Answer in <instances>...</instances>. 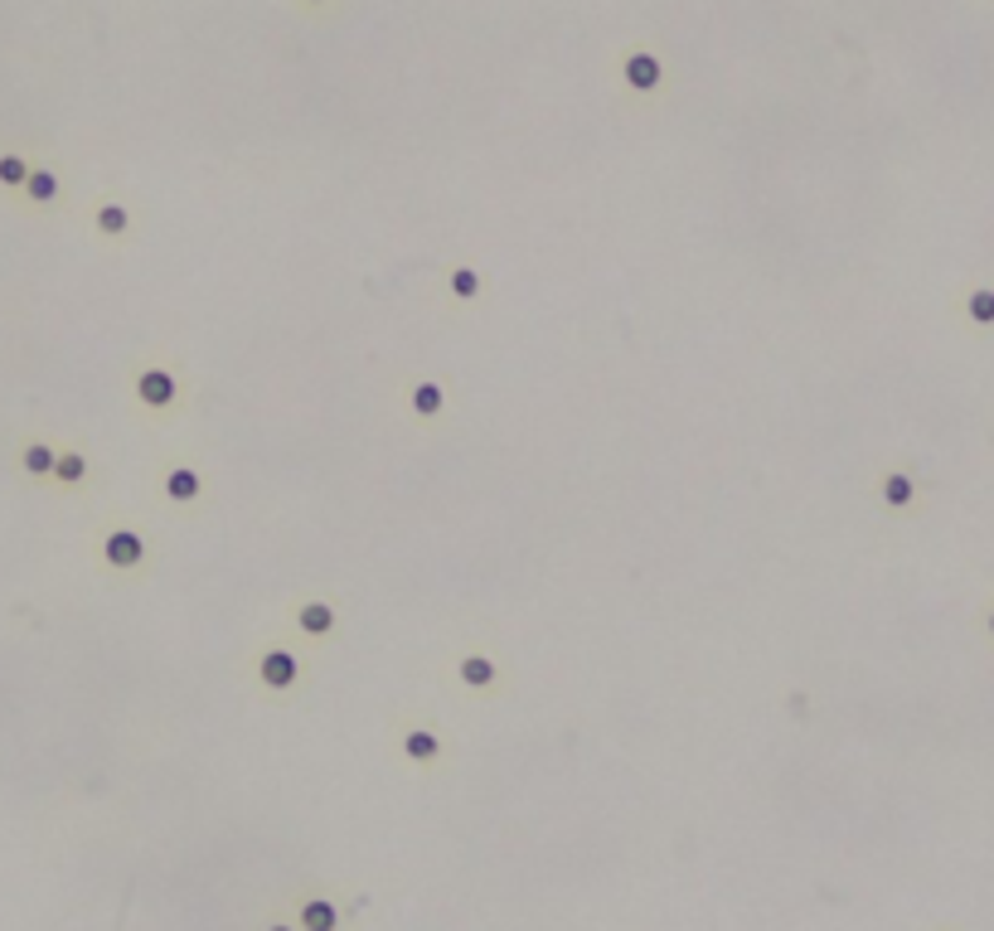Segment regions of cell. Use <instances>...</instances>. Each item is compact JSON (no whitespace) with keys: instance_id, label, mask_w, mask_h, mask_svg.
Segmentation results:
<instances>
[{"instance_id":"8","label":"cell","mask_w":994,"mask_h":931,"mask_svg":"<svg viewBox=\"0 0 994 931\" xmlns=\"http://www.w3.org/2000/svg\"><path fill=\"white\" fill-rule=\"evenodd\" d=\"M403 413L423 427V432H447L451 413H457V384L441 374H408L398 384Z\"/></svg>"},{"instance_id":"6","label":"cell","mask_w":994,"mask_h":931,"mask_svg":"<svg viewBox=\"0 0 994 931\" xmlns=\"http://www.w3.org/2000/svg\"><path fill=\"white\" fill-rule=\"evenodd\" d=\"M281 627L297 635L311 655L335 651V645L345 641V607H340V597L325 592V587H301V592H291L287 607H281Z\"/></svg>"},{"instance_id":"15","label":"cell","mask_w":994,"mask_h":931,"mask_svg":"<svg viewBox=\"0 0 994 931\" xmlns=\"http://www.w3.org/2000/svg\"><path fill=\"white\" fill-rule=\"evenodd\" d=\"M485 297H490V277L471 263V257H457V263L441 267V306H447V315L475 311Z\"/></svg>"},{"instance_id":"18","label":"cell","mask_w":994,"mask_h":931,"mask_svg":"<svg viewBox=\"0 0 994 931\" xmlns=\"http://www.w3.org/2000/svg\"><path fill=\"white\" fill-rule=\"evenodd\" d=\"M961 311H965V321H971V325L990 330L994 325V287H971V291H965V301H961Z\"/></svg>"},{"instance_id":"17","label":"cell","mask_w":994,"mask_h":931,"mask_svg":"<svg viewBox=\"0 0 994 931\" xmlns=\"http://www.w3.org/2000/svg\"><path fill=\"white\" fill-rule=\"evenodd\" d=\"M34 146H0V200H15L30 180V165H34Z\"/></svg>"},{"instance_id":"16","label":"cell","mask_w":994,"mask_h":931,"mask_svg":"<svg viewBox=\"0 0 994 931\" xmlns=\"http://www.w3.org/2000/svg\"><path fill=\"white\" fill-rule=\"evenodd\" d=\"M54 457H58V437L44 432V427H24L15 437V471L24 485L44 490L49 475H54Z\"/></svg>"},{"instance_id":"14","label":"cell","mask_w":994,"mask_h":931,"mask_svg":"<svg viewBox=\"0 0 994 931\" xmlns=\"http://www.w3.org/2000/svg\"><path fill=\"white\" fill-rule=\"evenodd\" d=\"M93 475H97V457L88 451V442H83V437H58L54 475H49L44 490H54L58 500H78L93 490Z\"/></svg>"},{"instance_id":"21","label":"cell","mask_w":994,"mask_h":931,"mask_svg":"<svg viewBox=\"0 0 994 931\" xmlns=\"http://www.w3.org/2000/svg\"><path fill=\"white\" fill-rule=\"evenodd\" d=\"M985 631H990V635H994V607H990V611H985Z\"/></svg>"},{"instance_id":"4","label":"cell","mask_w":994,"mask_h":931,"mask_svg":"<svg viewBox=\"0 0 994 931\" xmlns=\"http://www.w3.org/2000/svg\"><path fill=\"white\" fill-rule=\"evenodd\" d=\"M146 500L156 510L175 514V520H204L214 505V475L194 447H170L161 457L146 461Z\"/></svg>"},{"instance_id":"7","label":"cell","mask_w":994,"mask_h":931,"mask_svg":"<svg viewBox=\"0 0 994 931\" xmlns=\"http://www.w3.org/2000/svg\"><path fill=\"white\" fill-rule=\"evenodd\" d=\"M394 747L403 762L413 771H423V777H437V771H447V762H451V732L423 714H403L394 723Z\"/></svg>"},{"instance_id":"2","label":"cell","mask_w":994,"mask_h":931,"mask_svg":"<svg viewBox=\"0 0 994 931\" xmlns=\"http://www.w3.org/2000/svg\"><path fill=\"white\" fill-rule=\"evenodd\" d=\"M88 558L97 578H107L113 587H137L151 582L161 568V538L127 510H113L88 529Z\"/></svg>"},{"instance_id":"1","label":"cell","mask_w":994,"mask_h":931,"mask_svg":"<svg viewBox=\"0 0 994 931\" xmlns=\"http://www.w3.org/2000/svg\"><path fill=\"white\" fill-rule=\"evenodd\" d=\"M194 394H200V378L185 354L170 350L165 340H151L127 360V408L141 427H185Z\"/></svg>"},{"instance_id":"12","label":"cell","mask_w":994,"mask_h":931,"mask_svg":"<svg viewBox=\"0 0 994 931\" xmlns=\"http://www.w3.org/2000/svg\"><path fill=\"white\" fill-rule=\"evenodd\" d=\"M10 204H15L24 218H49V214H58V210L68 204L64 165H58L49 151H40V156H34V165H30V180H24V190H20Z\"/></svg>"},{"instance_id":"19","label":"cell","mask_w":994,"mask_h":931,"mask_svg":"<svg viewBox=\"0 0 994 931\" xmlns=\"http://www.w3.org/2000/svg\"><path fill=\"white\" fill-rule=\"evenodd\" d=\"M291 6H297L306 20H335L345 0H291Z\"/></svg>"},{"instance_id":"10","label":"cell","mask_w":994,"mask_h":931,"mask_svg":"<svg viewBox=\"0 0 994 931\" xmlns=\"http://www.w3.org/2000/svg\"><path fill=\"white\" fill-rule=\"evenodd\" d=\"M83 218H88L93 238L113 253H127L131 243L141 238V210L121 190H97L88 200V210H83Z\"/></svg>"},{"instance_id":"3","label":"cell","mask_w":994,"mask_h":931,"mask_svg":"<svg viewBox=\"0 0 994 931\" xmlns=\"http://www.w3.org/2000/svg\"><path fill=\"white\" fill-rule=\"evenodd\" d=\"M243 679L272 708H287L316 684V655L291 631H267L243 660Z\"/></svg>"},{"instance_id":"13","label":"cell","mask_w":994,"mask_h":931,"mask_svg":"<svg viewBox=\"0 0 994 931\" xmlns=\"http://www.w3.org/2000/svg\"><path fill=\"white\" fill-rule=\"evenodd\" d=\"M874 505L888 514V520H912V514H922V505H927L922 475L902 461L878 465L874 471Z\"/></svg>"},{"instance_id":"11","label":"cell","mask_w":994,"mask_h":931,"mask_svg":"<svg viewBox=\"0 0 994 931\" xmlns=\"http://www.w3.org/2000/svg\"><path fill=\"white\" fill-rule=\"evenodd\" d=\"M611 73L631 97L641 103H655V97L670 93V64L660 58L655 44H621L617 58H611Z\"/></svg>"},{"instance_id":"9","label":"cell","mask_w":994,"mask_h":931,"mask_svg":"<svg viewBox=\"0 0 994 931\" xmlns=\"http://www.w3.org/2000/svg\"><path fill=\"white\" fill-rule=\"evenodd\" d=\"M287 912L301 931H354L350 888H335V884H301L287 898Z\"/></svg>"},{"instance_id":"22","label":"cell","mask_w":994,"mask_h":931,"mask_svg":"<svg viewBox=\"0 0 994 931\" xmlns=\"http://www.w3.org/2000/svg\"><path fill=\"white\" fill-rule=\"evenodd\" d=\"M931 931H961V927H931Z\"/></svg>"},{"instance_id":"20","label":"cell","mask_w":994,"mask_h":931,"mask_svg":"<svg viewBox=\"0 0 994 931\" xmlns=\"http://www.w3.org/2000/svg\"><path fill=\"white\" fill-rule=\"evenodd\" d=\"M257 931H301L297 922H291V912L287 908H272L263 917V922H257Z\"/></svg>"},{"instance_id":"5","label":"cell","mask_w":994,"mask_h":931,"mask_svg":"<svg viewBox=\"0 0 994 931\" xmlns=\"http://www.w3.org/2000/svg\"><path fill=\"white\" fill-rule=\"evenodd\" d=\"M441 684L451 694L471 698V704H500V698L514 694V670L490 645H461V651L441 660Z\"/></svg>"}]
</instances>
